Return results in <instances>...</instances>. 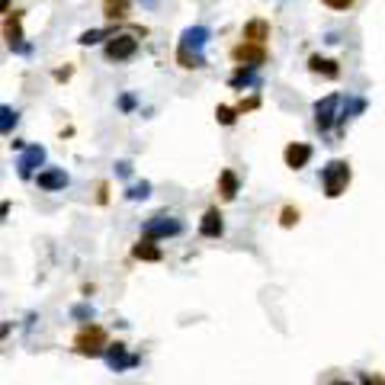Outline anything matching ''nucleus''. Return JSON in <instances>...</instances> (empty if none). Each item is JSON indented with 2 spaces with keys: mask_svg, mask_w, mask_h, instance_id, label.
Wrapping results in <instances>:
<instances>
[{
  "mask_svg": "<svg viewBox=\"0 0 385 385\" xmlns=\"http://www.w3.org/2000/svg\"><path fill=\"white\" fill-rule=\"evenodd\" d=\"M103 356H106V363L113 372H125V369H132V366L141 363L135 353L125 350V344H106V353H103Z\"/></svg>",
  "mask_w": 385,
  "mask_h": 385,
  "instance_id": "nucleus-7",
  "label": "nucleus"
},
{
  "mask_svg": "<svg viewBox=\"0 0 385 385\" xmlns=\"http://www.w3.org/2000/svg\"><path fill=\"white\" fill-rule=\"evenodd\" d=\"M135 103H138V100H135V93H122L119 96V109H122V113H132Z\"/></svg>",
  "mask_w": 385,
  "mask_h": 385,
  "instance_id": "nucleus-28",
  "label": "nucleus"
},
{
  "mask_svg": "<svg viewBox=\"0 0 385 385\" xmlns=\"http://www.w3.org/2000/svg\"><path fill=\"white\" fill-rule=\"evenodd\" d=\"M74 353H81V356H90V359L103 356V353H106V331H103L100 324L83 327V331L74 337Z\"/></svg>",
  "mask_w": 385,
  "mask_h": 385,
  "instance_id": "nucleus-4",
  "label": "nucleus"
},
{
  "mask_svg": "<svg viewBox=\"0 0 385 385\" xmlns=\"http://www.w3.org/2000/svg\"><path fill=\"white\" fill-rule=\"evenodd\" d=\"M138 48L141 45L132 32H113V36L103 42V58H106L109 64H125L138 55Z\"/></svg>",
  "mask_w": 385,
  "mask_h": 385,
  "instance_id": "nucleus-2",
  "label": "nucleus"
},
{
  "mask_svg": "<svg viewBox=\"0 0 385 385\" xmlns=\"http://www.w3.org/2000/svg\"><path fill=\"white\" fill-rule=\"evenodd\" d=\"M209 36L212 32L205 29V26H190V29H183V36H180V45H186V48H192V51H202Z\"/></svg>",
  "mask_w": 385,
  "mask_h": 385,
  "instance_id": "nucleus-16",
  "label": "nucleus"
},
{
  "mask_svg": "<svg viewBox=\"0 0 385 385\" xmlns=\"http://www.w3.org/2000/svg\"><path fill=\"white\" fill-rule=\"evenodd\" d=\"M177 64L183 71H199V68H205V55L202 51L186 48V45H177Z\"/></svg>",
  "mask_w": 385,
  "mask_h": 385,
  "instance_id": "nucleus-18",
  "label": "nucleus"
},
{
  "mask_svg": "<svg viewBox=\"0 0 385 385\" xmlns=\"http://www.w3.org/2000/svg\"><path fill=\"white\" fill-rule=\"evenodd\" d=\"M299 218H302V212L292 209V205H286V209L279 212V225H282V228H292V225H299Z\"/></svg>",
  "mask_w": 385,
  "mask_h": 385,
  "instance_id": "nucleus-25",
  "label": "nucleus"
},
{
  "mask_svg": "<svg viewBox=\"0 0 385 385\" xmlns=\"http://www.w3.org/2000/svg\"><path fill=\"white\" fill-rule=\"evenodd\" d=\"M74 318H93V308H90V305H77L74 308Z\"/></svg>",
  "mask_w": 385,
  "mask_h": 385,
  "instance_id": "nucleus-30",
  "label": "nucleus"
},
{
  "mask_svg": "<svg viewBox=\"0 0 385 385\" xmlns=\"http://www.w3.org/2000/svg\"><path fill=\"white\" fill-rule=\"evenodd\" d=\"M308 71L318 77H327V81H337L340 77V64L334 58H321V55H312L308 58Z\"/></svg>",
  "mask_w": 385,
  "mask_h": 385,
  "instance_id": "nucleus-14",
  "label": "nucleus"
},
{
  "mask_svg": "<svg viewBox=\"0 0 385 385\" xmlns=\"http://www.w3.org/2000/svg\"><path fill=\"white\" fill-rule=\"evenodd\" d=\"M312 154H314V148L305 145V141H289V145L282 148V160H286L289 170H302V167H308Z\"/></svg>",
  "mask_w": 385,
  "mask_h": 385,
  "instance_id": "nucleus-8",
  "label": "nucleus"
},
{
  "mask_svg": "<svg viewBox=\"0 0 385 385\" xmlns=\"http://www.w3.org/2000/svg\"><path fill=\"white\" fill-rule=\"evenodd\" d=\"M199 235H202V237H222L225 235L222 212H218V209H205L202 222H199Z\"/></svg>",
  "mask_w": 385,
  "mask_h": 385,
  "instance_id": "nucleus-15",
  "label": "nucleus"
},
{
  "mask_svg": "<svg viewBox=\"0 0 385 385\" xmlns=\"http://www.w3.org/2000/svg\"><path fill=\"white\" fill-rule=\"evenodd\" d=\"M125 196H128V199H148V196H151V183H148V180H141V183H132V186L125 190Z\"/></svg>",
  "mask_w": 385,
  "mask_h": 385,
  "instance_id": "nucleus-24",
  "label": "nucleus"
},
{
  "mask_svg": "<svg viewBox=\"0 0 385 385\" xmlns=\"http://www.w3.org/2000/svg\"><path fill=\"white\" fill-rule=\"evenodd\" d=\"M132 257L135 260H148V263H158L160 257V247L154 244V237H141V241H135V247H132Z\"/></svg>",
  "mask_w": 385,
  "mask_h": 385,
  "instance_id": "nucleus-17",
  "label": "nucleus"
},
{
  "mask_svg": "<svg viewBox=\"0 0 385 385\" xmlns=\"http://www.w3.org/2000/svg\"><path fill=\"white\" fill-rule=\"evenodd\" d=\"M183 231V225L177 222V218L170 215H154L151 222L145 225V237H154V241H160V237H173Z\"/></svg>",
  "mask_w": 385,
  "mask_h": 385,
  "instance_id": "nucleus-10",
  "label": "nucleus"
},
{
  "mask_svg": "<svg viewBox=\"0 0 385 385\" xmlns=\"http://www.w3.org/2000/svg\"><path fill=\"white\" fill-rule=\"evenodd\" d=\"M237 186H241V180H237L235 170H222V173H218V192H222L225 202H231V199L237 196Z\"/></svg>",
  "mask_w": 385,
  "mask_h": 385,
  "instance_id": "nucleus-19",
  "label": "nucleus"
},
{
  "mask_svg": "<svg viewBox=\"0 0 385 385\" xmlns=\"http://www.w3.org/2000/svg\"><path fill=\"white\" fill-rule=\"evenodd\" d=\"M270 36H273V26H270V19H263V16H254V19H247V23L241 26V38H244V42L267 45Z\"/></svg>",
  "mask_w": 385,
  "mask_h": 385,
  "instance_id": "nucleus-11",
  "label": "nucleus"
},
{
  "mask_svg": "<svg viewBox=\"0 0 385 385\" xmlns=\"http://www.w3.org/2000/svg\"><path fill=\"white\" fill-rule=\"evenodd\" d=\"M113 26H109V29H87V32H81V36H77V45H96V42H106L109 36H113Z\"/></svg>",
  "mask_w": 385,
  "mask_h": 385,
  "instance_id": "nucleus-21",
  "label": "nucleus"
},
{
  "mask_svg": "<svg viewBox=\"0 0 385 385\" xmlns=\"http://www.w3.org/2000/svg\"><path fill=\"white\" fill-rule=\"evenodd\" d=\"M257 106H260V96L254 93V96H247V100H241V103H237L235 109H237V113L244 115V113H250V109H257Z\"/></svg>",
  "mask_w": 385,
  "mask_h": 385,
  "instance_id": "nucleus-27",
  "label": "nucleus"
},
{
  "mask_svg": "<svg viewBox=\"0 0 385 385\" xmlns=\"http://www.w3.org/2000/svg\"><path fill=\"white\" fill-rule=\"evenodd\" d=\"M23 10H10L4 16V26H0V32H4V42L10 51H16V55H29L32 45L26 42V32H23Z\"/></svg>",
  "mask_w": 385,
  "mask_h": 385,
  "instance_id": "nucleus-3",
  "label": "nucleus"
},
{
  "mask_svg": "<svg viewBox=\"0 0 385 385\" xmlns=\"http://www.w3.org/2000/svg\"><path fill=\"white\" fill-rule=\"evenodd\" d=\"M353 180V170L346 160H327L324 167H321V186H324V196L327 199H337L346 192V186H350Z\"/></svg>",
  "mask_w": 385,
  "mask_h": 385,
  "instance_id": "nucleus-1",
  "label": "nucleus"
},
{
  "mask_svg": "<svg viewBox=\"0 0 385 385\" xmlns=\"http://www.w3.org/2000/svg\"><path fill=\"white\" fill-rule=\"evenodd\" d=\"M267 58H270V51H267V45H257V42H237L235 48H231V61L235 64H244V68H263L267 64Z\"/></svg>",
  "mask_w": 385,
  "mask_h": 385,
  "instance_id": "nucleus-5",
  "label": "nucleus"
},
{
  "mask_svg": "<svg viewBox=\"0 0 385 385\" xmlns=\"http://www.w3.org/2000/svg\"><path fill=\"white\" fill-rule=\"evenodd\" d=\"M115 167H119V177H128V173H132V164H128V160H119Z\"/></svg>",
  "mask_w": 385,
  "mask_h": 385,
  "instance_id": "nucleus-31",
  "label": "nucleus"
},
{
  "mask_svg": "<svg viewBox=\"0 0 385 385\" xmlns=\"http://www.w3.org/2000/svg\"><path fill=\"white\" fill-rule=\"evenodd\" d=\"M132 6H135V0H103L100 10H103V19H106V23H128Z\"/></svg>",
  "mask_w": 385,
  "mask_h": 385,
  "instance_id": "nucleus-12",
  "label": "nucleus"
},
{
  "mask_svg": "<svg viewBox=\"0 0 385 385\" xmlns=\"http://www.w3.org/2000/svg\"><path fill=\"white\" fill-rule=\"evenodd\" d=\"M321 6H327V10H334V13H346L356 6V0H321Z\"/></svg>",
  "mask_w": 385,
  "mask_h": 385,
  "instance_id": "nucleus-26",
  "label": "nucleus"
},
{
  "mask_svg": "<svg viewBox=\"0 0 385 385\" xmlns=\"http://www.w3.org/2000/svg\"><path fill=\"white\" fill-rule=\"evenodd\" d=\"M36 183H38V190L55 192V190H64V186L71 183V177L61 170V167H48V170H38L36 173Z\"/></svg>",
  "mask_w": 385,
  "mask_h": 385,
  "instance_id": "nucleus-13",
  "label": "nucleus"
},
{
  "mask_svg": "<svg viewBox=\"0 0 385 385\" xmlns=\"http://www.w3.org/2000/svg\"><path fill=\"white\" fill-rule=\"evenodd\" d=\"M16 119H19V113H16V109H10V106H0V135H10L13 128H16Z\"/></svg>",
  "mask_w": 385,
  "mask_h": 385,
  "instance_id": "nucleus-22",
  "label": "nucleus"
},
{
  "mask_svg": "<svg viewBox=\"0 0 385 385\" xmlns=\"http://www.w3.org/2000/svg\"><path fill=\"white\" fill-rule=\"evenodd\" d=\"M331 385H353V382H346V379H334Z\"/></svg>",
  "mask_w": 385,
  "mask_h": 385,
  "instance_id": "nucleus-33",
  "label": "nucleus"
},
{
  "mask_svg": "<svg viewBox=\"0 0 385 385\" xmlns=\"http://www.w3.org/2000/svg\"><path fill=\"white\" fill-rule=\"evenodd\" d=\"M254 83H257L254 68H244V64H235V74H231V87H235V90H244V87H254Z\"/></svg>",
  "mask_w": 385,
  "mask_h": 385,
  "instance_id": "nucleus-20",
  "label": "nucleus"
},
{
  "mask_svg": "<svg viewBox=\"0 0 385 385\" xmlns=\"http://www.w3.org/2000/svg\"><path fill=\"white\" fill-rule=\"evenodd\" d=\"M145 4H148V6H154V4H158V0H145Z\"/></svg>",
  "mask_w": 385,
  "mask_h": 385,
  "instance_id": "nucleus-34",
  "label": "nucleus"
},
{
  "mask_svg": "<svg viewBox=\"0 0 385 385\" xmlns=\"http://www.w3.org/2000/svg\"><path fill=\"white\" fill-rule=\"evenodd\" d=\"M359 385H385V376H379V372H366V376L359 379Z\"/></svg>",
  "mask_w": 385,
  "mask_h": 385,
  "instance_id": "nucleus-29",
  "label": "nucleus"
},
{
  "mask_svg": "<svg viewBox=\"0 0 385 385\" xmlns=\"http://www.w3.org/2000/svg\"><path fill=\"white\" fill-rule=\"evenodd\" d=\"M13 10V0H0V13H4V16H6V13H10Z\"/></svg>",
  "mask_w": 385,
  "mask_h": 385,
  "instance_id": "nucleus-32",
  "label": "nucleus"
},
{
  "mask_svg": "<svg viewBox=\"0 0 385 385\" xmlns=\"http://www.w3.org/2000/svg\"><path fill=\"white\" fill-rule=\"evenodd\" d=\"M42 164H45V148H42V145H29V148H23V154H19V160H16L19 177H23V180L36 177V170H38Z\"/></svg>",
  "mask_w": 385,
  "mask_h": 385,
  "instance_id": "nucleus-9",
  "label": "nucleus"
},
{
  "mask_svg": "<svg viewBox=\"0 0 385 385\" xmlns=\"http://www.w3.org/2000/svg\"><path fill=\"white\" fill-rule=\"evenodd\" d=\"M237 115H241V113H237L235 106H225V103H218V106H215V119H218V125H235Z\"/></svg>",
  "mask_w": 385,
  "mask_h": 385,
  "instance_id": "nucleus-23",
  "label": "nucleus"
},
{
  "mask_svg": "<svg viewBox=\"0 0 385 385\" xmlns=\"http://www.w3.org/2000/svg\"><path fill=\"white\" fill-rule=\"evenodd\" d=\"M340 103H344V100H340L337 93H327L324 100L314 103V109H312V113H314V128H318L321 135H327L334 125H337V106H340Z\"/></svg>",
  "mask_w": 385,
  "mask_h": 385,
  "instance_id": "nucleus-6",
  "label": "nucleus"
}]
</instances>
